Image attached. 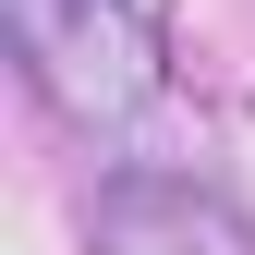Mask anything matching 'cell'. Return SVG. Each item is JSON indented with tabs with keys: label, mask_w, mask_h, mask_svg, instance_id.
<instances>
[{
	"label": "cell",
	"mask_w": 255,
	"mask_h": 255,
	"mask_svg": "<svg viewBox=\"0 0 255 255\" xmlns=\"http://www.w3.org/2000/svg\"><path fill=\"white\" fill-rule=\"evenodd\" d=\"M12 61L37 73V98L85 134H134L158 110V37L134 0H0Z\"/></svg>",
	"instance_id": "1"
},
{
	"label": "cell",
	"mask_w": 255,
	"mask_h": 255,
	"mask_svg": "<svg viewBox=\"0 0 255 255\" xmlns=\"http://www.w3.org/2000/svg\"><path fill=\"white\" fill-rule=\"evenodd\" d=\"M98 255H255V219L207 182H170V170H122L98 195Z\"/></svg>",
	"instance_id": "2"
}]
</instances>
